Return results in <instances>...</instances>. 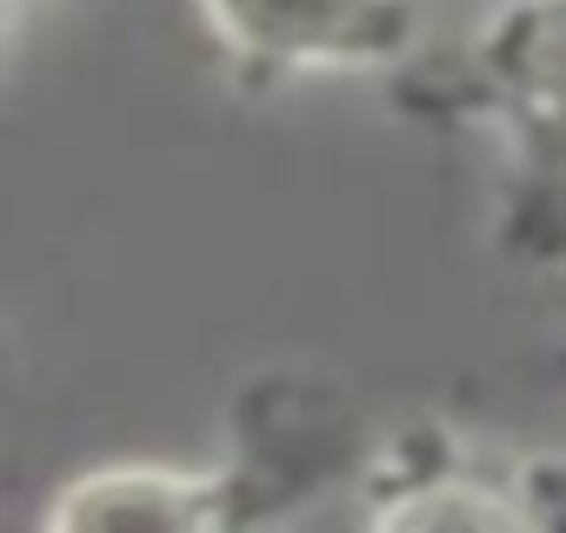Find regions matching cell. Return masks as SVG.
Segmentation results:
<instances>
[{
    "mask_svg": "<svg viewBox=\"0 0 566 533\" xmlns=\"http://www.w3.org/2000/svg\"><path fill=\"white\" fill-rule=\"evenodd\" d=\"M207 34L253 74H380L420 48L413 0H200Z\"/></svg>",
    "mask_w": 566,
    "mask_h": 533,
    "instance_id": "6da1fadb",
    "label": "cell"
},
{
    "mask_svg": "<svg viewBox=\"0 0 566 533\" xmlns=\"http://www.w3.org/2000/svg\"><path fill=\"white\" fill-rule=\"evenodd\" d=\"M473 67L513 140L566 167V0H500L473 34Z\"/></svg>",
    "mask_w": 566,
    "mask_h": 533,
    "instance_id": "7a4b0ae2",
    "label": "cell"
},
{
    "mask_svg": "<svg viewBox=\"0 0 566 533\" xmlns=\"http://www.w3.org/2000/svg\"><path fill=\"white\" fill-rule=\"evenodd\" d=\"M240 473L213 467H160V460H120L67 480L61 500H48V526L87 533V526H233L253 506L240 500Z\"/></svg>",
    "mask_w": 566,
    "mask_h": 533,
    "instance_id": "3957f363",
    "label": "cell"
},
{
    "mask_svg": "<svg viewBox=\"0 0 566 533\" xmlns=\"http://www.w3.org/2000/svg\"><path fill=\"white\" fill-rule=\"evenodd\" d=\"M28 8H41V0H8V14H14V21H21Z\"/></svg>",
    "mask_w": 566,
    "mask_h": 533,
    "instance_id": "277c9868",
    "label": "cell"
}]
</instances>
